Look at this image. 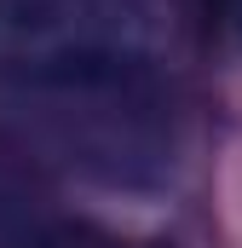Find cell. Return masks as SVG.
<instances>
[{"label":"cell","mask_w":242,"mask_h":248,"mask_svg":"<svg viewBox=\"0 0 242 248\" xmlns=\"http://www.w3.org/2000/svg\"><path fill=\"white\" fill-rule=\"evenodd\" d=\"M12 104L29 110L35 144L63 156L92 185L156 190L173 173V110L162 93V69L52 87V93H29Z\"/></svg>","instance_id":"1"},{"label":"cell","mask_w":242,"mask_h":248,"mask_svg":"<svg viewBox=\"0 0 242 248\" xmlns=\"http://www.w3.org/2000/svg\"><path fill=\"white\" fill-rule=\"evenodd\" d=\"M156 12L116 0H0V93L29 98L156 63Z\"/></svg>","instance_id":"2"},{"label":"cell","mask_w":242,"mask_h":248,"mask_svg":"<svg viewBox=\"0 0 242 248\" xmlns=\"http://www.w3.org/2000/svg\"><path fill=\"white\" fill-rule=\"evenodd\" d=\"M52 190L41 173V156L29 144L0 139V248H29L52 225Z\"/></svg>","instance_id":"3"},{"label":"cell","mask_w":242,"mask_h":248,"mask_svg":"<svg viewBox=\"0 0 242 248\" xmlns=\"http://www.w3.org/2000/svg\"><path fill=\"white\" fill-rule=\"evenodd\" d=\"M29 248H167V243H133V237H116L104 225H87V219H52Z\"/></svg>","instance_id":"4"},{"label":"cell","mask_w":242,"mask_h":248,"mask_svg":"<svg viewBox=\"0 0 242 248\" xmlns=\"http://www.w3.org/2000/svg\"><path fill=\"white\" fill-rule=\"evenodd\" d=\"M202 6H208V17H231V6H237V0H202Z\"/></svg>","instance_id":"5"},{"label":"cell","mask_w":242,"mask_h":248,"mask_svg":"<svg viewBox=\"0 0 242 248\" xmlns=\"http://www.w3.org/2000/svg\"><path fill=\"white\" fill-rule=\"evenodd\" d=\"M116 6H150V0H116Z\"/></svg>","instance_id":"6"},{"label":"cell","mask_w":242,"mask_h":248,"mask_svg":"<svg viewBox=\"0 0 242 248\" xmlns=\"http://www.w3.org/2000/svg\"><path fill=\"white\" fill-rule=\"evenodd\" d=\"M237 23H242V6H237Z\"/></svg>","instance_id":"7"}]
</instances>
